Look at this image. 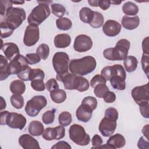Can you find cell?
Segmentation results:
<instances>
[{
	"instance_id": "cb8c5ba5",
	"label": "cell",
	"mask_w": 149,
	"mask_h": 149,
	"mask_svg": "<svg viewBox=\"0 0 149 149\" xmlns=\"http://www.w3.org/2000/svg\"><path fill=\"white\" fill-rule=\"evenodd\" d=\"M9 63L8 59L0 55V80L2 81L6 79L10 74L8 70Z\"/></svg>"
},
{
	"instance_id": "94428289",
	"label": "cell",
	"mask_w": 149,
	"mask_h": 149,
	"mask_svg": "<svg viewBox=\"0 0 149 149\" xmlns=\"http://www.w3.org/2000/svg\"><path fill=\"white\" fill-rule=\"evenodd\" d=\"M8 111H1L0 113V124L1 125H6V116L8 113Z\"/></svg>"
},
{
	"instance_id": "44dd1931",
	"label": "cell",
	"mask_w": 149,
	"mask_h": 149,
	"mask_svg": "<svg viewBox=\"0 0 149 149\" xmlns=\"http://www.w3.org/2000/svg\"><path fill=\"white\" fill-rule=\"evenodd\" d=\"M140 24V19L139 16L135 15L133 17H129L125 15L122 19V24L123 27L127 30H132L136 29Z\"/></svg>"
},
{
	"instance_id": "5bb4252c",
	"label": "cell",
	"mask_w": 149,
	"mask_h": 149,
	"mask_svg": "<svg viewBox=\"0 0 149 149\" xmlns=\"http://www.w3.org/2000/svg\"><path fill=\"white\" fill-rule=\"evenodd\" d=\"M56 79L63 82L65 89L76 90L78 84V76L68 72L63 74H56Z\"/></svg>"
},
{
	"instance_id": "e7e4bbea",
	"label": "cell",
	"mask_w": 149,
	"mask_h": 149,
	"mask_svg": "<svg viewBox=\"0 0 149 149\" xmlns=\"http://www.w3.org/2000/svg\"><path fill=\"white\" fill-rule=\"evenodd\" d=\"M1 111H2L3 109H4L6 108V101L2 97H1Z\"/></svg>"
},
{
	"instance_id": "c3c4849f",
	"label": "cell",
	"mask_w": 149,
	"mask_h": 149,
	"mask_svg": "<svg viewBox=\"0 0 149 149\" xmlns=\"http://www.w3.org/2000/svg\"><path fill=\"white\" fill-rule=\"evenodd\" d=\"M45 88L47 90L51 92L55 90L58 89L59 88V85L55 79H49L45 83Z\"/></svg>"
},
{
	"instance_id": "d4e9b609",
	"label": "cell",
	"mask_w": 149,
	"mask_h": 149,
	"mask_svg": "<svg viewBox=\"0 0 149 149\" xmlns=\"http://www.w3.org/2000/svg\"><path fill=\"white\" fill-rule=\"evenodd\" d=\"M9 88L13 94L22 95L26 90V85L23 80H15L10 83Z\"/></svg>"
},
{
	"instance_id": "680465c9",
	"label": "cell",
	"mask_w": 149,
	"mask_h": 149,
	"mask_svg": "<svg viewBox=\"0 0 149 149\" xmlns=\"http://www.w3.org/2000/svg\"><path fill=\"white\" fill-rule=\"evenodd\" d=\"M111 1L109 0H99L98 6L102 10H105L108 9L111 5Z\"/></svg>"
},
{
	"instance_id": "4fadbf2b",
	"label": "cell",
	"mask_w": 149,
	"mask_h": 149,
	"mask_svg": "<svg viewBox=\"0 0 149 149\" xmlns=\"http://www.w3.org/2000/svg\"><path fill=\"white\" fill-rule=\"evenodd\" d=\"M116 120L104 116L99 125V131L104 137H110L116 128Z\"/></svg>"
},
{
	"instance_id": "7c38bea8",
	"label": "cell",
	"mask_w": 149,
	"mask_h": 149,
	"mask_svg": "<svg viewBox=\"0 0 149 149\" xmlns=\"http://www.w3.org/2000/svg\"><path fill=\"white\" fill-rule=\"evenodd\" d=\"M93 46L91 38L86 35L80 34L77 36L73 43L74 49L79 52H84L90 50Z\"/></svg>"
},
{
	"instance_id": "277c9868",
	"label": "cell",
	"mask_w": 149,
	"mask_h": 149,
	"mask_svg": "<svg viewBox=\"0 0 149 149\" xmlns=\"http://www.w3.org/2000/svg\"><path fill=\"white\" fill-rule=\"evenodd\" d=\"M50 13L48 4L40 3L31 10L28 16L27 22L30 25L38 26L49 16Z\"/></svg>"
},
{
	"instance_id": "681fc988",
	"label": "cell",
	"mask_w": 149,
	"mask_h": 149,
	"mask_svg": "<svg viewBox=\"0 0 149 149\" xmlns=\"http://www.w3.org/2000/svg\"><path fill=\"white\" fill-rule=\"evenodd\" d=\"M149 102H143L139 104V109L141 115L145 118L148 119L149 118Z\"/></svg>"
},
{
	"instance_id": "7dc6e473",
	"label": "cell",
	"mask_w": 149,
	"mask_h": 149,
	"mask_svg": "<svg viewBox=\"0 0 149 149\" xmlns=\"http://www.w3.org/2000/svg\"><path fill=\"white\" fill-rule=\"evenodd\" d=\"M106 81L107 80L101 74H96L91 79L90 81V85L93 88H94L99 84H106Z\"/></svg>"
},
{
	"instance_id": "03108f58",
	"label": "cell",
	"mask_w": 149,
	"mask_h": 149,
	"mask_svg": "<svg viewBox=\"0 0 149 149\" xmlns=\"http://www.w3.org/2000/svg\"><path fill=\"white\" fill-rule=\"evenodd\" d=\"M12 3H14V4H23L24 3V1H12Z\"/></svg>"
},
{
	"instance_id": "60d3db41",
	"label": "cell",
	"mask_w": 149,
	"mask_h": 149,
	"mask_svg": "<svg viewBox=\"0 0 149 149\" xmlns=\"http://www.w3.org/2000/svg\"><path fill=\"white\" fill-rule=\"evenodd\" d=\"M89 86L90 83L86 78L81 76H78V84L76 90L80 92L86 91L89 88Z\"/></svg>"
},
{
	"instance_id": "ac0fdd59",
	"label": "cell",
	"mask_w": 149,
	"mask_h": 149,
	"mask_svg": "<svg viewBox=\"0 0 149 149\" xmlns=\"http://www.w3.org/2000/svg\"><path fill=\"white\" fill-rule=\"evenodd\" d=\"M19 143L24 149L40 148L38 141L28 134H24L20 136Z\"/></svg>"
},
{
	"instance_id": "ba28073f",
	"label": "cell",
	"mask_w": 149,
	"mask_h": 149,
	"mask_svg": "<svg viewBox=\"0 0 149 149\" xmlns=\"http://www.w3.org/2000/svg\"><path fill=\"white\" fill-rule=\"evenodd\" d=\"M131 94L134 101L138 105L149 102L148 83L134 87L132 90Z\"/></svg>"
},
{
	"instance_id": "003e7915",
	"label": "cell",
	"mask_w": 149,
	"mask_h": 149,
	"mask_svg": "<svg viewBox=\"0 0 149 149\" xmlns=\"http://www.w3.org/2000/svg\"><path fill=\"white\" fill-rule=\"evenodd\" d=\"M122 1H111V3L114 5H119Z\"/></svg>"
},
{
	"instance_id": "74e56055",
	"label": "cell",
	"mask_w": 149,
	"mask_h": 149,
	"mask_svg": "<svg viewBox=\"0 0 149 149\" xmlns=\"http://www.w3.org/2000/svg\"><path fill=\"white\" fill-rule=\"evenodd\" d=\"M55 109H53L52 110L47 111L43 113L42 116V120L44 123L49 125L53 123L55 119Z\"/></svg>"
},
{
	"instance_id": "ee69618b",
	"label": "cell",
	"mask_w": 149,
	"mask_h": 149,
	"mask_svg": "<svg viewBox=\"0 0 149 149\" xmlns=\"http://www.w3.org/2000/svg\"><path fill=\"white\" fill-rule=\"evenodd\" d=\"M82 104L88 105L93 111L96 109L97 107V101L95 98L92 96H87L83 98L81 102Z\"/></svg>"
},
{
	"instance_id": "f35d334b",
	"label": "cell",
	"mask_w": 149,
	"mask_h": 149,
	"mask_svg": "<svg viewBox=\"0 0 149 149\" xmlns=\"http://www.w3.org/2000/svg\"><path fill=\"white\" fill-rule=\"evenodd\" d=\"M44 76L45 74L42 70L40 69H31L29 76V80L31 81L37 79H41L44 80Z\"/></svg>"
},
{
	"instance_id": "4316f807",
	"label": "cell",
	"mask_w": 149,
	"mask_h": 149,
	"mask_svg": "<svg viewBox=\"0 0 149 149\" xmlns=\"http://www.w3.org/2000/svg\"><path fill=\"white\" fill-rule=\"evenodd\" d=\"M50 97L54 102L61 104L65 101L66 93L63 90L58 88L50 92Z\"/></svg>"
},
{
	"instance_id": "52a82bcc",
	"label": "cell",
	"mask_w": 149,
	"mask_h": 149,
	"mask_svg": "<svg viewBox=\"0 0 149 149\" xmlns=\"http://www.w3.org/2000/svg\"><path fill=\"white\" fill-rule=\"evenodd\" d=\"M69 58L64 52H56L52 58V65L57 74H63L68 73Z\"/></svg>"
},
{
	"instance_id": "bcb514c9",
	"label": "cell",
	"mask_w": 149,
	"mask_h": 149,
	"mask_svg": "<svg viewBox=\"0 0 149 149\" xmlns=\"http://www.w3.org/2000/svg\"><path fill=\"white\" fill-rule=\"evenodd\" d=\"M141 65L142 68L147 77L148 76V68H149V55L146 54H143L141 58Z\"/></svg>"
},
{
	"instance_id": "91938a15",
	"label": "cell",
	"mask_w": 149,
	"mask_h": 149,
	"mask_svg": "<svg viewBox=\"0 0 149 149\" xmlns=\"http://www.w3.org/2000/svg\"><path fill=\"white\" fill-rule=\"evenodd\" d=\"M142 49L144 54H148V37L143 39L142 42Z\"/></svg>"
},
{
	"instance_id": "9c48e42d",
	"label": "cell",
	"mask_w": 149,
	"mask_h": 149,
	"mask_svg": "<svg viewBox=\"0 0 149 149\" xmlns=\"http://www.w3.org/2000/svg\"><path fill=\"white\" fill-rule=\"evenodd\" d=\"M27 122L26 118L22 114L16 112H8L6 119V125L12 129H23L26 126Z\"/></svg>"
},
{
	"instance_id": "9a60e30c",
	"label": "cell",
	"mask_w": 149,
	"mask_h": 149,
	"mask_svg": "<svg viewBox=\"0 0 149 149\" xmlns=\"http://www.w3.org/2000/svg\"><path fill=\"white\" fill-rule=\"evenodd\" d=\"M121 28V24L119 22L113 20H108L103 25L102 31L107 36L115 37L119 34Z\"/></svg>"
},
{
	"instance_id": "ffe728a7",
	"label": "cell",
	"mask_w": 149,
	"mask_h": 149,
	"mask_svg": "<svg viewBox=\"0 0 149 149\" xmlns=\"http://www.w3.org/2000/svg\"><path fill=\"white\" fill-rule=\"evenodd\" d=\"M126 74L121 73H117L109 79L111 86L114 89L118 90H125L126 88Z\"/></svg>"
},
{
	"instance_id": "2e32d148",
	"label": "cell",
	"mask_w": 149,
	"mask_h": 149,
	"mask_svg": "<svg viewBox=\"0 0 149 149\" xmlns=\"http://www.w3.org/2000/svg\"><path fill=\"white\" fill-rule=\"evenodd\" d=\"M126 140L124 136L119 133H116L114 135H111L108 140L107 144L104 146H100V148H120L125 146Z\"/></svg>"
},
{
	"instance_id": "8d00e7d4",
	"label": "cell",
	"mask_w": 149,
	"mask_h": 149,
	"mask_svg": "<svg viewBox=\"0 0 149 149\" xmlns=\"http://www.w3.org/2000/svg\"><path fill=\"white\" fill-rule=\"evenodd\" d=\"M108 91H109V90L108 87L106 85V84L101 83V84H99L97 85L94 87V93L97 97L103 98L104 95Z\"/></svg>"
},
{
	"instance_id": "f546056e",
	"label": "cell",
	"mask_w": 149,
	"mask_h": 149,
	"mask_svg": "<svg viewBox=\"0 0 149 149\" xmlns=\"http://www.w3.org/2000/svg\"><path fill=\"white\" fill-rule=\"evenodd\" d=\"M104 22V19L103 15L100 12L94 11L93 19L89 24L93 28L98 29L102 26Z\"/></svg>"
},
{
	"instance_id": "1f68e13d",
	"label": "cell",
	"mask_w": 149,
	"mask_h": 149,
	"mask_svg": "<svg viewBox=\"0 0 149 149\" xmlns=\"http://www.w3.org/2000/svg\"><path fill=\"white\" fill-rule=\"evenodd\" d=\"M42 137L47 141L57 140L58 134H57V130L56 127L46 128L44 130L43 133L42 134Z\"/></svg>"
},
{
	"instance_id": "ab89813d",
	"label": "cell",
	"mask_w": 149,
	"mask_h": 149,
	"mask_svg": "<svg viewBox=\"0 0 149 149\" xmlns=\"http://www.w3.org/2000/svg\"><path fill=\"white\" fill-rule=\"evenodd\" d=\"M12 2L10 0H2L0 1V16L1 19L5 17L9 8L12 7Z\"/></svg>"
},
{
	"instance_id": "30bf717a",
	"label": "cell",
	"mask_w": 149,
	"mask_h": 149,
	"mask_svg": "<svg viewBox=\"0 0 149 149\" xmlns=\"http://www.w3.org/2000/svg\"><path fill=\"white\" fill-rule=\"evenodd\" d=\"M40 38V31L38 26L29 25L26 27L23 37L24 44L28 47L34 45Z\"/></svg>"
},
{
	"instance_id": "7402d4cb",
	"label": "cell",
	"mask_w": 149,
	"mask_h": 149,
	"mask_svg": "<svg viewBox=\"0 0 149 149\" xmlns=\"http://www.w3.org/2000/svg\"><path fill=\"white\" fill-rule=\"evenodd\" d=\"M54 42L56 48H66L71 43V37L68 34H59L55 37Z\"/></svg>"
},
{
	"instance_id": "6da1fadb",
	"label": "cell",
	"mask_w": 149,
	"mask_h": 149,
	"mask_svg": "<svg viewBox=\"0 0 149 149\" xmlns=\"http://www.w3.org/2000/svg\"><path fill=\"white\" fill-rule=\"evenodd\" d=\"M96 65L97 62L94 57L86 56L80 59H72L69 64V69L72 74L81 76L93 72Z\"/></svg>"
},
{
	"instance_id": "e575fe53",
	"label": "cell",
	"mask_w": 149,
	"mask_h": 149,
	"mask_svg": "<svg viewBox=\"0 0 149 149\" xmlns=\"http://www.w3.org/2000/svg\"><path fill=\"white\" fill-rule=\"evenodd\" d=\"M36 54L39 55L41 59L45 60L48 58L49 54V47L46 44H40L36 49Z\"/></svg>"
},
{
	"instance_id": "83f0119b",
	"label": "cell",
	"mask_w": 149,
	"mask_h": 149,
	"mask_svg": "<svg viewBox=\"0 0 149 149\" xmlns=\"http://www.w3.org/2000/svg\"><path fill=\"white\" fill-rule=\"evenodd\" d=\"M122 10L126 16H135L139 12V7L134 3L127 1L123 5Z\"/></svg>"
},
{
	"instance_id": "f5cc1de1",
	"label": "cell",
	"mask_w": 149,
	"mask_h": 149,
	"mask_svg": "<svg viewBox=\"0 0 149 149\" xmlns=\"http://www.w3.org/2000/svg\"><path fill=\"white\" fill-rule=\"evenodd\" d=\"M101 75L106 80H109L112 76V68L111 66H107L104 67L101 71Z\"/></svg>"
},
{
	"instance_id": "8fae6325",
	"label": "cell",
	"mask_w": 149,
	"mask_h": 149,
	"mask_svg": "<svg viewBox=\"0 0 149 149\" xmlns=\"http://www.w3.org/2000/svg\"><path fill=\"white\" fill-rule=\"evenodd\" d=\"M28 65L26 57L19 54L9 63V72L10 74H17L21 71L26 69L29 66Z\"/></svg>"
},
{
	"instance_id": "e0dca14e",
	"label": "cell",
	"mask_w": 149,
	"mask_h": 149,
	"mask_svg": "<svg viewBox=\"0 0 149 149\" xmlns=\"http://www.w3.org/2000/svg\"><path fill=\"white\" fill-rule=\"evenodd\" d=\"M93 111V110L88 105L81 103L76 112L77 119L79 121L86 123L91 118Z\"/></svg>"
},
{
	"instance_id": "d590c367",
	"label": "cell",
	"mask_w": 149,
	"mask_h": 149,
	"mask_svg": "<svg viewBox=\"0 0 149 149\" xmlns=\"http://www.w3.org/2000/svg\"><path fill=\"white\" fill-rule=\"evenodd\" d=\"M51 10L52 13L56 16L62 17V16L65 14L66 9L61 3H52L51 5Z\"/></svg>"
},
{
	"instance_id": "db71d44e",
	"label": "cell",
	"mask_w": 149,
	"mask_h": 149,
	"mask_svg": "<svg viewBox=\"0 0 149 149\" xmlns=\"http://www.w3.org/2000/svg\"><path fill=\"white\" fill-rule=\"evenodd\" d=\"M92 142V147L91 148H100V147L102 145V139L100 136L98 134H95L91 140Z\"/></svg>"
},
{
	"instance_id": "836d02e7",
	"label": "cell",
	"mask_w": 149,
	"mask_h": 149,
	"mask_svg": "<svg viewBox=\"0 0 149 149\" xmlns=\"http://www.w3.org/2000/svg\"><path fill=\"white\" fill-rule=\"evenodd\" d=\"M10 102L12 105L16 109L22 108L24 104L23 97L21 94H13L10 97Z\"/></svg>"
},
{
	"instance_id": "d6986e66",
	"label": "cell",
	"mask_w": 149,
	"mask_h": 149,
	"mask_svg": "<svg viewBox=\"0 0 149 149\" xmlns=\"http://www.w3.org/2000/svg\"><path fill=\"white\" fill-rule=\"evenodd\" d=\"M1 49L5 54V56L10 61L19 55L20 51L18 46L13 42H6L2 44Z\"/></svg>"
},
{
	"instance_id": "11a10c76",
	"label": "cell",
	"mask_w": 149,
	"mask_h": 149,
	"mask_svg": "<svg viewBox=\"0 0 149 149\" xmlns=\"http://www.w3.org/2000/svg\"><path fill=\"white\" fill-rule=\"evenodd\" d=\"M103 98L107 103H113L116 100V95L113 92L108 91L104 95Z\"/></svg>"
},
{
	"instance_id": "f1b7e54d",
	"label": "cell",
	"mask_w": 149,
	"mask_h": 149,
	"mask_svg": "<svg viewBox=\"0 0 149 149\" xmlns=\"http://www.w3.org/2000/svg\"><path fill=\"white\" fill-rule=\"evenodd\" d=\"M94 15V11L88 7L82 8L79 12V16L81 21L85 23H90Z\"/></svg>"
},
{
	"instance_id": "3957f363",
	"label": "cell",
	"mask_w": 149,
	"mask_h": 149,
	"mask_svg": "<svg viewBox=\"0 0 149 149\" xmlns=\"http://www.w3.org/2000/svg\"><path fill=\"white\" fill-rule=\"evenodd\" d=\"M26 17V12L23 8L11 7L7 10L5 17L1 19V21L5 22L8 26L14 31L22 24Z\"/></svg>"
},
{
	"instance_id": "816d5d0a",
	"label": "cell",
	"mask_w": 149,
	"mask_h": 149,
	"mask_svg": "<svg viewBox=\"0 0 149 149\" xmlns=\"http://www.w3.org/2000/svg\"><path fill=\"white\" fill-rule=\"evenodd\" d=\"M31 70V68L30 66H28L26 69L21 71L20 73H19L17 74V77L23 81H29Z\"/></svg>"
},
{
	"instance_id": "b9f144b4",
	"label": "cell",
	"mask_w": 149,
	"mask_h": 149,
	"mask_svg": "<svg viewBox=\"0 0 149 149\" xmlns=\"http://www.w3.org/2000/svg\"><path fill=\"white\" fill-rule=\"evenodd\" d=\"M0 26H1V38H7L9 36H10L13 30H11L8 25L6 24V23L3 21H0Z\"/></svg>"
},
{
	"instance_id": "6f0895ef",
	"label": "cell",
	"mask_w": 149,
	"mask_h": 149,
	"mask_svg": "<svg viewBox=\"0 0 149 149\" xmlns=\"http://www.w3.org/2000/svg\"><path fill=\"white\" fill-rule=\"evenodd\" d=\"M137 146L139 148L148 149L149 148L148 139H145L144 137H141L137 143Z\"/></svg>"
},
{
	"instance_id": "5b68a950",
	"label": "cell",
	"mask_w": 149,
	"mask_h": 149,
	"mask_svg": "<svg viewBox=\"0 0 149 149\" xmlns=\"http://www.w3.org/2000/svg\"><path fill=\"white\" fill-rule=\"evenodd\" d=\"M70 140L77 145L87 146L90 141V136L86 132L84 127L78 124H73L69 129Z\"/></svg>"
},
{
	"instance_id": "d6a6232c",
	"label": "cell",
	"mask_w": 149,
	"mask_h": 149,
	"mask_svg": "<svg viewBox=\"0 0 149 149\" xmlns=\"http://www.w3.org/2000/svg\"><path fill=\"white\" fill-rule=\"evenodd\" d=\"M72 120V117L70 113L67 111H63L59 115L58 121L60 125L63 126H69Z\"/></svg>"
},
{
	"instance_id": "f907efd6",
	"label": "cell",
	"mask_w": 149,
	"mask_h": 149,
	"mask_svg": "<svg viewBox=\"0 0 149 149\" xmlns=\"http://www.w3.org/2000/svg\"><path fill=\"white\" fill-rule=\"evenodd\" d=\"M118 115H119L117 109L113 107L108 108L105 111V116L113 119L116 120L118 119Z\"/></svg>"
},
{
	"instance_id": "9f6ffc18",
	"label": "cell",
	"mask_w": 149,
	"mask_h": 149,
	"mask_svg": "<svg viewBox=\"0 0 149 149\" xmlns=\"http://www.w3.org/2000/svg\"><path fill=\"white\" fill-rule=\"evenodd\" d=\"M72 147L68 143L65 141H60L51 147L52 149H70Z\"/></svg>"
},
{
	"instance_id": "8992f818",
	"label": "cell",
	"mask_w": 149,
	"mask_h": 149,
	"mask_svg": "<svg viewBox=\"0 0 149 149\" xmlns=\"http://www.w3.org/2000/svg\"><path fill=\"white\" fill-rule=\"evenodd\" d=\"M47 104V101L44 96L36 95L27 102L25 107V112L29 116H36Z\"/></svg>"
},
{
	"instance_id": "484cf974",
	"label": "cell",
	"mask_w": 149,
	"mask_h": 149,
	"mask_svg": "<svg viewBox=\"0 0 149 149\" xmlns=\"http://www.w3.org/2000/svg\"><path fill=\"white\" fill-rule=\"evenodd\" d=\"M123 64L125 70L128 72H134L138 65V61L137 58L134 56H127L123 60Z\"/></svg>"
},
{
	"instance_id": "7a4b0ae2",
	"label": "cell",
	"mask_w": 149,
	"mask_h": 149,
	"mask_svg": "<svg viewBox=\"0 0 149 149\" xmlns=\"http://www.w3.org/2000/svg\"><path fill=\"white\" fill-rule=\"evenodd\" d=\"M130 43L127 39H120L116 44L114 48H108L104 49L103 55L104 58L109 61L124 60L128 54Z\"/></svg>"
},
{
	"instance_id": "7bdbcfd3",
	"label": "cell",
	"mask_w": 149,
	"mask_h": 149,
	"mask_svg": "<svg viewBox=\"0 0 149 149\" xmlns=\"http://www.w3.org/2000/svg\"><path fill=\"white\" fill-rule=\"evenodd\" d=\"M31 87L36 91H42L45 89V85L43 80L37 79L31 81Z\"/></svg>"
},
{
	"instance_id": "4dcf8cb0",
	"label": "cell",
	"mask_w": 149,
	"mask_h": 149,
	"mask_svg": "<svg viewBox=\"0 0 149 149\" xmlns=\"http://www.w3.org/2000/svg\"><path fill=\"white\" fill-rule=\"evenodd\" d=\"M56 24L58 29L61 30H68L72 26V21L67 17H60L56 21Z\"/></svg>"
},
{
	"instance_id": "603a6c76",
	"label": "cell",
	"mask_w": 149,
	"mask_h": 149,
	"mask_svg": "<svg viewBox=\"0 0 149 149\" xmlns=\"http://www.w3.org/2000/svg\"><path fill=\"white\" fill-rule=\"evenodd\" d=\"M44 130L43 125L38 120H33L29 124V132L33 136H39L42 135Z\"/></svg>"
},
{
	"instance_id": "f6af8a7d",
	"label": "cell",
	"mask_w": 149,
	"mask_h": 149,
	"mask_svg": "<svg viewBox=\"0 0 149 149\" xmlns=\"http://www.w3.org/2000/svg\"><path fill=\"white\" fill-rule=\"evenodd\" d=\"M26 58L29 64L34 65L40 62L41 58L36 53H31L27 54L26 55Z\"/></svg>"
},
{
	"instance_id": "be15d7a7",
	"label": "cell",
	"mask_w": 149,
	"mask_h": 149,
	"mask_svg": "<svg viewBox=\"0 0 149 149\" xmlns=\"http://www.w3.org/2000/svg\"><path fill=\"white\" fill-rule=\"evenodd\" d=\"M98 1L99 0H88V3L90 6L94 7L98 6Z\"/></svg>"
},
{
	"instance_id": "6125c7cd",
	"label": "cell",
	"mask_w": 149,
	"mask_h": 149,
	"mask_svg": "<svg viewBox=\"0 0 149 149\" xmlns=\"http://www.w3.org/2000/svg\"><path fill=\"white\" fill-rule=\"evenodd\" d=\"M148 126H149L148 125H145L142 129L143 134L147 139H148Z\"/></svg>"
}]
</instances>
